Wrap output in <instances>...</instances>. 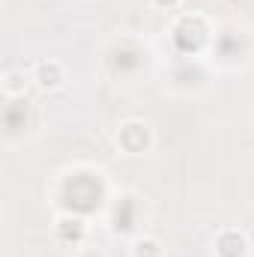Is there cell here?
<instances>
[{"label":"cell","instance_id":"obj_1","mask_svg":"<svg viewBox=\"0 0 254 257\" xmlns=\"http://www.w3.org/2000/svg\"><path fill=\"white\" fill-rule=\"evenodd\" d=\"M117 147L126 156H144L153 150V128L144 120H126L117 128Z\"/></svg>","mask_w":254,"mask_h":257},{"label":"cell","instance_id":"obj_2","mask_svg":"<svg viewBox=\"0 0 254 257\" xmlns=\"http://www.w3.org/2000/svg\"><path fill=\"white\" fill-rule=\"evenodd\" d=\"M30 78H33V87L42 90V93H54L66 84V69L60 60H39V63L30 69Z\"/></svg>","mask_w":254,"mask_h":257},{"label":"cell","instance_id":"obj_3","mask_svg":"<svg viewBox=\"0 0 254 257\" xmlns=\"http://www.w3.org/2000/svg\"><path fill=\"white\" fill-rule=\"evenodd\" d=\"M212 248H215V257H245L248 254V236L236 227H224L215 233Z\"/></svg>","mask_w":254,"mask_h":257},{"label":"cell","instance_id":"obj_4","mask_svg":"<svg viewBox=\"0 0 254 257\" xmlns=\"http://www.w3.org/2000/svg\"><path fill=\"white\" fill-rule=\"evenodd\" d=\"M54 236L63 242V245H72V248H78V245H84V239H87V224H84V218H78V215H57L54 218Z\"/></svg>","mask_w":254,"mask_h":257},{"label":"cell","instance_id":"obj_5","mask_svg":"<svg viewBox=\"0 0 254 257\" xmlns=\"http://www.w3.org/2000/svg\"><path fill=\"white\" fill-rule=\"evenodd\" d=\"M30 84H33V78H30V72H24V69H6L3 78H0V90H3L6 99H18V96H24Z\"/></svg>","mask_w":254,"mask_h":257},{"label":"cell","instance_id":"obj_6","mask_svg":"<svg viewBox=\"0 0 254 257\" xmlns=\"http://www.w3.org/2000/svg\"><path fill=\"white\" fill-rule=\"evenodd\" d=\"M129 254L132 257H165V248H162V242L156 236H138L132 242Z\"/></svg>","mask_w":254,"mask_h":257},{"label":"cell","instance_id":"obj_7","mask_svg":"<svg viewBox=\"0 0 254 257\" xmlns=\"http://www.w3.org/2000/svg\"><path fill=\"white\" fill-rule=\"evenodd\" d=\"M180 3H183V0H150V6H156V9H165V12H171V9H180Z\"/></svg>","mask_w":254,"mask_h":257},{"label":"cell","instance_id":"obj_8","mask_svg":"<svg viewBox=\"0 0 254 257\" xmlns=\"http://www.w3.org/2000/svg\"><path fill=\"white\" fill-rule=\"evenodd\" d=\"M75 257H105V254H102L99 248H78V251H75Z\"/></svg>","mask_w":254,"mask_h":257}]
</instances>
